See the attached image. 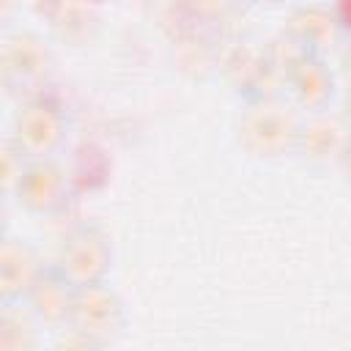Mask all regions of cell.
<instances>
[{"label":"cell","instance_id":"21","mask_svg":"<svg viewBox=\"0 0 351 351\" xmlns=\"http://www.w3.org/2000/svg\"><path fill=\"white\" fill-rule=\"evenodd\" d=\"M340 170H343V176L351 181V140H348V145H346V151H343V156H340Z\"/></svg>","mask_w":351,"mask_h":351},{"label":"cell","instance_id":"14","mask_svg":"<svg viewBox=\"0 0 351 351\" xmlns=\"http://www.w3.org/2000/svg\"><path fill=\"white\" fill-rule=\"evenodd\" d=\"M49 19H52V27L69 41L88 36L93 27V14L80 0H55L49 8Z\"/></svg>","mask_w":351,"mask_h":351},{"label":"cell","instance_id":"13","mask_svg":"<svg viewBox=\"0 0 351 351\" xmlns=\"http://www.w3.org/2000/svg\"><path fill=\"white\" fill-rule=\"evenodd\" d=\"M38 326H44L25 299L0 302V351H36Z\"/></svg>","mask_w":351,"mask_h":351},{"label":"cell","instance_id":"10","mask_svg":"<svg viewBox=\"0 0 351 351\" xmlns=\"http://www.w3.org/2000/svg\"><path fill=\"white\" fill-rule=\"evenodd\" d=\"M44 269L47 263L27 239L5 233L0 244V302L25 299Z\"/></svg>","mask_w":351,"mask_h":351},{"label":"cell","instance_id":"1","mask_svg":"<svg viewBox=\"0 0 351 351\" xmlns=\"http://www.w3.org/2000/svg\"><path fill=\"white\" fill-rule=\"evenodd\" d=\"M302 115L282 96L244 101L233 123L236 145L255 159H277L296 151Z\"/></svg>","mask_w":351,"mask_h":351},{"label":"cell","instance_id":"24","mask_svg":"<svg viewBox=\"0 0 351 351\" xmlns=\"http://www.w3.org/2000/svg\"><path fill=\"white\" fill-rule=\"evenodd\" d=\"M252 3H261V5H296L302 0H252Z\"/></svg>","mask_w":351,"mask_h":351},{"label":"cell","instance_id":"18","mask_svg":"<svg viewBox=\"0 0 351 351\" xmlns=\"http://www.w3.org/2000/svg\"><path fill=\"white\" fill-rule=\"evenodd\" d=\"M52 332H55V337H52V348L55 351H96V348H101L93 337H88L85 332H80L71 324L58 326Z\"/></svg>","mask_w":351,"mask_h":351},{"label":"cell","instance_id":"16","mask_svg":"<svg viewBox=\"0 0 351 351\" xmlns=\"http://www.w3.org/2000/svg\"><path fill=\"white\" fill-rule=\"evenodd\" d=\"M263 52H266L269 63H271L285 80H288L291 69L307 55V49H304L293 36H288L285 30H280V33H274L269 41H263Z\"/></svg>","mask_w":351,"mask_h":351},{"label":"cell","instance_id":"4","mask_svg":"<svg viewBox=\"0 0 351 351\" xmlns=\"http://www.w3.org/2000/svg\"><path fill=\"white\" fill-rule=\"evenodd\" d=\"M55 266L74 285L104 282L112 269V239L99 225H80L60 241Z\"/></svg>","mask_w":351,"mask_h":351},{"label":"cell","instance_id":"5","mask_svg":"<svg viewBox=\"0 0 351 351\" xmlns=\"http://www.w3.org/2000/svg\"><path fill=\"white\" fill-rule=\"evenodd\" d=\"M69 324L77 326L80 332H85L88 337H93L99 346H107L110 340H115L121 335V329L126 324L123 299L118 296V291L112 285H107V280L80 285Z\"/></svg>","mask_w":351,"mask_h":351},{"label":"cell","instance_id":"19","mask_svg":"<svg viewBox=\"0 0 351 351\" xmlns=\"http://www.w3.org/2000/svg\"><path fill=\"white\" fill-rule=\"evenodd\" d=\"M332 8H335V16H337L343 33L351 38V0H332Z\"/></svg>","mask_w":351,"mask_h":351},{"label":"cell","instance_id":"8","mask_svg":"<svg viewBox=\"0 0 351 351\" xmlns=\"http://www.w3.org/2000/svg\"><path fill=\"white\" fill-rule=\"evenodd\" d=\"M0 63L3 74L8 82H22L33 85L44 80L52 69V47L49 41L27 27H11L3 36V49H0Z\"/></svg>","mask_w":351,"mask_h":351},{"label":"cell","instance_id":"22","mask_svg":"<svg viewBox=\"0 0 351 351\" xmlns=\"http://www.w3.org/2000/svg\"><path fill=\"white\" fill-rule=\"evenodd\" d=\"M0 14H3V19L8 22L11 14H14V0H0Z\"/></svg>","mask_w":351,"mask_h":351},{"label":"cell","instance_id":"11","mask_svg":"<svg viewBox=\"0 0 351 351\" xmlns=\"http://www.w3.org/2000/svg\"><path fill=\"white\" fill-rule=\"evenodd\" d=\"M77 288L80 285H74L55 263H47V269L41 271V277L36 280V285L30 288L25 302L44 326L58 329V326H66L71 318Z\"/></svg>","mask_w":351,"mask_h":351},{"label":"cell","instance_id":"2","mask_svg":"<svg viewBox=\"0 0 351 351\" xmlns=\"http://www.w3.org/2000/svg\"><path fill=\"white\" fill-rule=\"evenodd\" d=\"M217 66L222 80L244 101L274 99V96H282V90L288 88V80L269 63L263 44H255L250 38H236L228 47H222Z\"/></svg>","mask_w":351,"mask_h":351},{"label":"cell","instance_id":"23","mask_svg":"<svg viewBox=\"0 0 351 351\" xmlns=\"http://www.w3.org/2000/svg\"><path fill=\"white\" fill-rule=\"evenodd\" d=\"M343 112H346V118L351 121V82H348V88H346V93H343Z\"/></svg>","mask_w":351,"mask_h":351},{"label":"cell","instance_id":"17","mask_svg":"<svg viewBox=\"0 0 351 351\" xmlns=\"http://www.w3.org/2000/svg\"><path fill=\"white\" fill-rule=\"evenodd\" d=\"M27 162L30 159L22 154V148L16 143L5 140L0 145V186H3L5 195H14V189H16V184H19Z\"/></svg>","mask_w":351,"mask_h":351},{"label":"cell","instance_id":"12","mask_svg":"<svg viewBox=\"0 0 351 351\" xmlns=\"http://www.w3.org/2000/svg\"><path fill=\"white\" fill-rule=\"evenodd\" d=\"M288 90L293 104L304 112L324 110L335 99V71L329 69L326 58L318 52H307L288 74Z\"/></svg>","mask_w":351,"mask_h":351},{"label":"cell","instance_id":"6","mask_svg":"<svg viewBox=\"0 0 351 351\" xmlns=\"http://www.w3.org/2000/svg\"><path fill=\"white\" fill-rule=\"evenodd\" d=\"M351 140V121L343 110H313L302 115L296 154L313 165H332L340 162L346 145Z\"/></svg>","mask_w":351,"mask_h":351},{"label":"cell","instance_id":"20","mask_svg":"<svg viewBox=\"0 0 351 351\" xmlns=\"http://www.w3.org/2000/svg\"><path fill=\"white\" fill-rule=\"evenodd\" d=\"M340 71H343L346 80L351 82V38H348V44H346L343 52H340Z\"/></svg>","mask_w":351,"mask_h":351},{"label":"cell","instance_id":"7","mask_svg":"<svg viewBox=\"0 0 351 351\" xmlns=\"http://www.w3.org/2000/svg\"><path fill=\"white\" fill-rule=\"evenodd\" d=\"M71 173L63 170L55 159H30L11 197L25 211L47 217L63 208L71 195Z\"/></svg>","mask_w":351,"mask_h":351},{"label":"cell","instance_id":"3","mask_svg":"<svg viewBox=\"0 0 351 351\" xmlns=\"http://www.w3.org/2000/svg\"><path fill=\"white\" fill-rule=\"evenodd\" d=\"M69 134V118L60 101L52 96H30L25 99L14 118L8 140L22 148L27 159H55Z\"/></svg>","mask_w":351,"mask_h":351},{"label":"cell","instance_id":"15","mask_svg":"<svg viewBox=\"0 0 351 351\" xmlns=\"http://www.w3.org/2000/svg\"><path fill=\"white\" fill-rule=\"evenodd\" d=\"M176 5L181 8V14H184L189 22L208 27V25H222V22H228V19L239 11L241 0H176Z\"/></svg>","mask_w":351,"mask_h":351},{"label":"cell","instance_id":"9","mask_svg":"<svg viewBox=\"0 0 351 351\" xmlns=\"http://www.w3.org/2000/svg\"><path fill=\"white\" fill-rule=\"evenodd\" d=\"M282 30L293 36L307 52H318V55H326L329 49H335L346 36L335 16L332 3H315V0H302L291 5L282 22Z\"/></svg>","mask_w":351,"mask_h":351}]
</instances>
